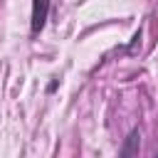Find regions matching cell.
Here are the masks:
<instances>
[{
  "label": "cell",
  "mask_w": 158,
  "mask_h": 158,
  "mask_svg": "<svg viewBox=\"0 0 158 158\" xmlns=\"http://www.w3.org/2000/svg\"><path fill=\"white\" fill-rule=\"evenodd\" d=\"M49 15V0H32V35H40Z\"/></svg>",
  "instance_id": "cell-1"
},
{
  "label": "cell",
  "mask_w": 158,
  "mask_h": 158,
  "mask_svg": "<svg viewBox=\"0 0 158 158\" xmlns=\"http://www.w3.org/2000/svg\"><path fill=\"white\" fill-rule=\"evenodd\" d=\"M138 146H141V133H138V128H133V131L126 136V141H123V146H121L118 156H121V158L136 156V153H138Z\"/></svg>",
  "instance_id": "cell-2"
}]
</instances>
